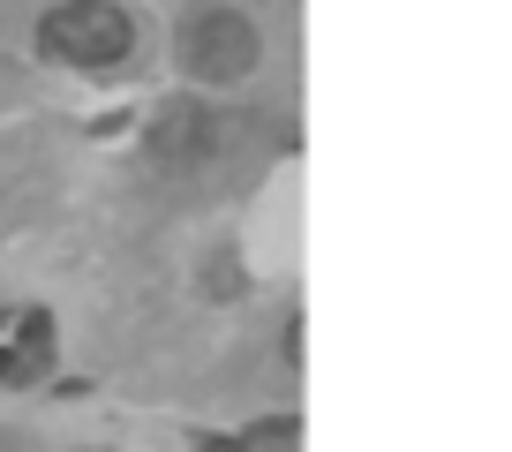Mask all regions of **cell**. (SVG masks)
I'll return each mask as SVG.
<instances>
[{
	"label": "cell",
	"mask_w": 512,
	"mask_h": 452,
	"mask_svg": "<svg viewBox=\"0 0 512 452\" xmlns=\"http://www.w3.org/2000/svg\"><path fill=\"white\" fill-rule=\"evenodd\" d=\"M128 46H136V16L113 0H61L38 23V53L61 68H113Z\"/></svg>",
	"instance_id": "cell-1"
},
{
	"label": "cell",
	"mask_w": 512,
	"mask_h": 452,
	"mask_svg": "<svg viewBox=\"0 0 512 452\" xmlns=\"http://www.w3.org/2000/svg\"><path fill=\"white\" fill-rule=\"evenodd\" d=\"M264 61V38H256V23L241 16V8H219V0H204V8H189V23H181V68H189L196 83H241L249 68Z\"/></svg>",
	"instance_id": "cell-2"
},
{
	"label": "cell",
	"mask_w": 512,
	"mask_h": 452,
	"mask_svg": "<svg viewBox=\"0 0 512 452\" xmlns=\"http://www.w3.org/2000/svg\"><path fill=\"white\" fill-rule=\"evenodd\" d=\"M53 355V324L46 317H23V347H0V385H31Z\"/></svg>",
	"instance_id": "cell-3"
},
{
	"label": "cell",
	"mask_w": 512,
	"mask_h": 452,
	"mask_svg": "<svg viewBox=\"0 0 512 452\" xmlns=\"http://www.w3.org/2000/svg\"><path fill=\"white\" fill-rule=\"evenodd\" d=\"M294 437H302V422L287 415V422H272V430H256V437H241V452H287Z\"/></svg>",
	"instance_id": "cell-4"
},
{
	"label": "cell",
	"mask_w": 512,
	"mask_h": 452,
	"mask_svg": "<svg viewBox=\"0 0 512 452\" xmlns=\"http://www.w3.org/2000/svg\"><path fill=\"white\" fill-rule=\"evenodd\" d=\"M196 452H241V437H204Z\"/></svg>",
	"instance_id": "cell-5"
}]
</instances>
